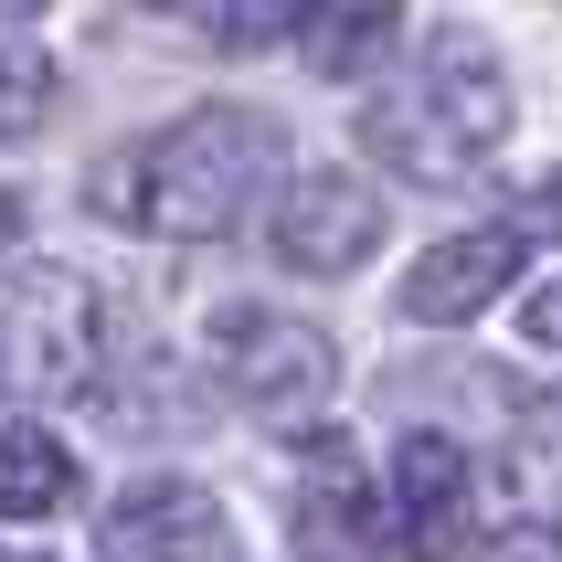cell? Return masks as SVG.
I'll use <instances>...</instances> for the list:
<instances>
[{"mask_svg":"<svg viewBox=\"0 0 562 562\" xmlns=\"http://www.w3.org/2000/svg\"><path fill=\"white\" fill-rule=\"evenodd\" d=\"M277 159H286L277 117H255V106H191V117H170L159 138H138V149L106 170V213L138 223V234L202 245V234H234V223L266 202Z\"/></svg>","mask_w":562,"mask_h":562,"instance_id":"1","label":"cell"},{"mask_svg":"<svg viewBox=\"0 0 562 562\" xmlns=\"http://www.w3.org/2000/svg\"><path fill=\"white\" fill-rule=\"evenodd\" d=\"M509 138V75L477 32H436L393 86L361 106V149L404 181H468Z\"/></svg>","mask_w":562,"mask_h":562,"instance_id":"2","label":"cell"},{"mask_svg":"<svg viewBox=\"0 0 562 562\" xmlns=\"http://www.w3.org/2000/svg\"><path fill=\"white\" fill-rule=\"evenodd\" d=\"M213 350H223L234 404L266 414V425H308V414L340 393V350H329V329H308V318H286V308H234L213 329Z\"/></svg>","mask_w":562,"mask_h":562,"instance_id":"3","label":"cell"},{"mask_svg":"<svg viewBox=\"0 0 562 562\" xmlns=\"http://www.w3.org/2000/svg\"><path fill=\"white\" fill-rule=\"evenodd\" d=\"M382 520H393V541H404L414 562H457L477 541V468H468V446L414 425V436L393 446V468H382Z\"/></svg>","mask_w":562,"mask_h":562,"instance_id":"4","label":"cell"},{"mask_svg":"<svg viewBox=\"0 0 562 562\" xmlns=\"http://www.w3.org/2000/svg\"><path fill=\"white\" fill-rule=\"evenodd\" d=\"M531 266V234L520 223H477V234H446V245L414 255L404 277V318L414 329H457V318H477L488 297H509V277Z\"/></svg>","mask_w":562,"mask_h":562,"instance_id":"5","label":"cell"},{"mask_svg":"<svg viewBox=\"0 0 562 562\" xmlns=\"http://www.w3.org/2000/svg\"><path fill=\"white\" fill-rule=\"evenodd\" d=\"M106 552L117 562H234V520L202 477H138L106 509Z\"/></svg>","mask_w":562,"mask_h":562,"instance_id":"6","label":"cell"},{"mask_svg":"<svg viewBox=\"0 0 562 562\" xmlns=\"http://www.w3.org/2000/svg\"><path fill=\"white\" fill-rule=\"evenodd\" d=\"M372 245H382V202L350 170H308L277 202V255L297 277H350V266H372Z\"/></svg>","mask_w":562,"mask_h":562,"instance_id":"7","label":"cell"},{"mask_svg":"<svg viewBox=\"0 0 562 562\" xmlns=\"http://www.w3.org/2000/svg\"><path fill=\"white\" fill-rule=\"evenodd\" d=\"M0 372L43 382V393H86L95 382V286L32 277L22 308H11V340H0Z\"/></svg>","mask_w":562,"mask_h":562,"instance_id":"8","label":"cell"},{"mask_svg":"<svg viewBox=\"0 0 562 562\" xmlns=\"http://www.w3.org/2000/svg\"><path fill=\"white\" fill-rule=\"evenodd\" d=\"M297 531L308 552H361L372 541V477L350 446H308V468H297Z\"/></svg>","mask_w":562,"mask_h":562,"instance_id":"9","label":"cell"},{"mask_svg":"<svg viewBox=\"0 0 562 562\" xmlns=\"http://www.w3.org/2000/svg\"><path fill=\"white\" fill-rule=\"evenodd\" d=\"M75 488V457H64L54 425H0V520H43Z\"/></svg>","mask_w":562,"mask_h":562,"instance_id":"10","label":"cell"},{"mask_svg":"<svg viewBox=\"0 0 562 562\" xmlns=\"http://www.w3.org/2000/svg\"><path fill=\"white\" fill-rule=\"evenodd\" d=\"M393 22H404V0H318L297 43H308L318 75H372L382 43H393Z\"/></svg>","mask_w":562,"mask_h":562,"instance_id":"11","label":"cell"},{"mask_svg":"<svg viewBox=\"0 0 562 562\" xmlns=\"http://www.w3.org/2000/svg\"><path fill=\"white\" fill-rule=\"evenodd\" d=\"M43 95H54V64L32 54V43H0V138L43 117Z\"/></svg>","mask_w":562,"mask_h":562,"instance_id":"12","label":"cell"},{"mask_svg":"<svg viewBox=\"0 0 562 562\" xmlns=\"http://www.w3.org/2000/svg\"><path fill=\"white\" fill-rule=\"evenodd\" d=\"M308 11H318V0H223L213 22H223V43H245V54H255V43H286V32H308Z\"/></svg>","mask_w":562,"mask_h":562,"instance_id":"13","label":"cell"},{"mask_svg":"<svg viewBox=\"0 0 562 562\" xmlns=\"http://www.w3.org/2000/svg\"><path fill=\"white\" fill-rule=\"evenodd\" d=\"M520 329H531L541 350H562V277H552V286H531V297H520Z\"/></svg>","mask_w":562,"mask_h":562,"instance_id":"14","label":"cell"},{"mask_svg":"<svg viewBox=\"0 0 562 562\" xmlns=\"http://www.w3.org/2000/svg\"><path fill=\"white\" fill-rule=\"evenodd\" d=\"M509 552H520V562H552V531H520Z\"/></svg>","mask_w":562,"mask_h":562,"instance_id":"15","label":"cell"},{"mask_svg":"<svg viewBox=\"0 0 562 562\" xmlns=\"http://www.w3.org/2000/svg\"><path fill=\"white\" fill-rule=\"evenodd\" d=\"M11 223H22V202H11V191H0V245H11Z\"/></svg>","mask_w":562,"mask_h":562,"instance_id":"16","label":"cell"},{"mask_svg":"<svg viewBox=\"0 0 562 562\" xmlns=\"http://www.w3.org/2000/svg\"><path fill=\"white\" fill-rule=\"evenodd\" d=\"M32 11H43V0H0V22H32Z\"/></svg>","mask_w":562,"mask_h":562,"instance_id":"17","label":"cell"},{"mask_svg":"<svg viewBox=\"0 0 562 562\" xmlns=\"http://www.w3.org/2000/svg\"><path fill=\"white\" fill-rule=\"evenodd\" d=\"M552 213H562V181H552Z\"/></svg>","mask_w":562,"mask_h":562,"instance_id":"18","label":"cell"}]
</instances>
